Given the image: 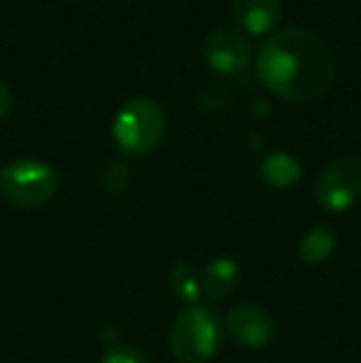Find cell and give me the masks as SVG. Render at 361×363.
<instances>
[{
	"label": "cell",
	"instance_id": "9a60e30c",
	"mask_svg": "<svg viewBox=\"0 0 361 363\" xmlns=\"http://www.w3.org/2000/svg\"><path fill=\"white\" fill-rule=\"evenodd\" d=\"M10 106H13V96H10V89L0 82V121L10 114Z\"/></svg>",
	"mask_w": 361,
	"mask_h": 363
},
{
	"label": "cell",
	"instance_id": "9c48e42d",
	"mask_svg": "<svg viewBox=\"0 0 361 363\" xmlns=\"http://www.w3.org/2000/svg\"><path fill=\"white\" fill-rule=\"evenodd\" d=\"M238 279H240V267H238L235 259L226 257V255L213 257L201 274L203 294L213 301H221L238 287Z\"/></svg>",
	"mask_w": 361,
	"mask_h": 363
},
{
	"label": "cell",
	"instance_id": "52a82bcc",
	"mask_svg": "<svg viewBox=\"0 0 361 363\" xmlns=\"http://www.w3.org/2000/svg\"><path fill=\"white\" fill-rule=\"evenodd\" d=\"M226 329L245 349H265L274 341V321L255 304H238L228 311Z\"/></svg>",
	"mask_w": 361,
	"mask_h": 363
},
{
	"label": "cell",
	"instance_id": "8992f818",
	"mask_svg": "<svg viewBox=\"0 0 361 363\" xmlns=\"http://www.w3.org/2000/svg\"><path fill=\"white\" fill-rule=\"evenodd\" d=\"M250 43L245 33L233 28H218L203 43V57L213 72L235 74L248 67L250 62Z\"/></svg>",
	"mask_w": 361,
	"mask_h": 363
},
{
	"label": "cell",
	"instance_id": "5bb4252c",
	"mask_svg": "<svg viewBox=\"0 0 361 363\" xmlns=\"http://www.w3.org/2000/svg\"><path fill=\"white\" fill-rule=\"evenodd\" d=\"M101 363H149V361H146L144 354H139V351L131 349V346L114 344V346H109V349H106Z\"/></svg>",
	"mask_w": 361,
	"mask_h": 363
},
{
	"label": "cell",
	"instance_id": "277c9868",
	"mask_svg": "<svg viewBox=\"0 0 361 363\" xmlns=\"http://www.w3.org/2000/svg\"><path fill=\"white\" fill-rule=\"evenodd\" d=\"M57 171L38 158H20L0 168V193L18 208H38L57 191Z\"/></svg>",
	"mask_w": 361,
	"mask_h": 363
},
{
	"label": "cell",
	"instance_id": "8fae6325",
	"mask_svg": "<svg viewBox=\"0 0 361 363\" xmlns=\"http://www.w3.org/2000/svg\"><path fill=\"white\" fill-rule=\"evenodd\" d=\"M334 247H337V235L332 233V228H327V225H314V228L307 230V235H304L302 242H299V259H302L304 264L317 267V264L327 262V259L332 257Z\"/></svg>",
	"mask_w": 361,
	"mask_h": 363
},
{
	"label": "cell",
	"instance_id": "7a4b0ae2",
	"mask_svg": "<svg viewBox=\"0 0 361 363\" xmlns=\"http://www.w3.org/2000/svg\"><path fill=\"white\" fill-rule=\"evenodd\" d=\"M223 341V321L208 306H188L171 329V351L183 363H206L218 354Z\"/></svg>",
	"mask_w": 361,
	"mask_h": 363
},
{
	"label": "cell",
	"instance_id": "4fadbf2b",
	"mask_svg": "<svg viewBox=\"0 0 361 363\" xmlns=\"http://www.w3.org/2000/svg\"><path fill=\"white\" fill-rule=\"evenodd\" d=\"M129 183H131V166L124 158L111 161L109 166L104 168V173H101V186L109 193H121Z\"/></svg>",
	"mask_w": 361,
	"mask_h": 363
},
{
	"label": "cell",
	"instance_id": "5b68a950",
	"mask_svg": "<svg viewBox=\"0 0 361 363\" xmlns=\"http://www.w3.org/2000/svg\"><path fill=\"white\" fill-rule=\"evenodd\" d=\"M317 201L324 211L344 213L361 198V158L342 156L334 158L317 181Z\"/></svg>",
	"mask_w": 361,
	"mask_h": 363
},
{
	"label": "cell",
	"instance_id": "30bf717a",
	"mask_svg": "<svg viewBox=\"0 0 361 363\" xmlns=\"http://www.w3.org/2000/svg\"><path fill=\"white\" fill-rule=\"evenodd\" d=\"M260 178L272 188H292L294 183L302 178V163L287 151H270L262 156L260 168H257Z\"/></svg>",
	"mask_w": 361,
	"mask_h": 363
},
{
	"label": "cell",
	"instance_id": "ba28073f",
	"mask_svg": "<svg viewBox=\"0 0 361 363\" xmlns=\"http://www.w3.org/2000/svg\"><path fill=\"white\" fill-rule=\"evenodd\" d=\"M231 13L240 33L265 35L279 20L282 5L279 0H233Z\"/></svg>",
	"mask_w": 361,
	"mask_h": 363
},
{
	"label": "cell",
	"instance_id": "7c38bea8",
	"mask_svg": "<svg viewBox=\"0 0 361 363\" xmlns=\"http://www.w3.org/2000/svg\"><path fill=\"white\" fill-rule=\"evenodd\" d=\"M169 282L174 294L179 296L181 301H186L188 306H196L203 296V287H201V277H198L196 267L188 262H176L174 269L169 274Z\"/></svg>",
	"mask_w": 361,
	"mask_h": 363
},
{
	"label": "cell",
	"instance_id": "6da1fadb",
	"mask_svg": "<svg viewBox=\"0 0 361 363\" xmlns=\"http://www.w3.org/2000/svg\"><path fill=\"white\" fill-rule=\"evenodd\" d=\"M337 60L322 35L307 28L272 33L257 50V77L289 101H309L332 86Z\"/></svg>",
	"mask_w": 361,
	"mask_h": 363
},
{
	"label": "cell",
	"instance_id": "3957f363",
	"mask_svg": "<svg viewBox=\"0 0 361 363\" xmlns=\"http://www.w3.org/2000/svg\"><path fill=\"white\" fill-rule=\"evenodd\" d=\"M166 134V114L149 96L129 99L111 121V136L124 153H146Z\"/></svg>",
	"mask_w": 361,
	"mask_h": 363
}]
</instances>
